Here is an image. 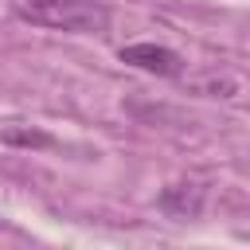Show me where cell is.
I'll use <instances>...</instances> for the list:
<instances>
[{"label": "cell", "instance_id": "cell-4", "mask_svg": "<svg viewBox=\"0 0 250 250\" xmlns=\"http://www.w3.org/2000/svg\"><path fill=\"white\" fill-rule=\"evenodd\" d=\"M4 141H12V145H47L43 133H4Z\"/></svg>", "mask_w": 250, "mask_h": 250}, {"label": "cell", "instance_id": "cell-2", "mask_svg": "<svg viewBox=\"0 0 250 250\" xmlns=\"http://www.w3.org/2000/svg\"><path fill=\"white\" fill-rule=\"evenodd\" d=\"M121 62L137 66V70H148V74H180V55L172 47H160V43H129L117 51Z\"/></svg>", "mask_w": 250, "mask_h": 250}, {"label": "cell", "instance_id": "cell-3", "mask_svg": "<svg viewBox=\"0 0 250 250\" xmlns=\"http://www.w3.org/2000/svg\"><path fill=\"white\" fill-rule=\"evenodd\" d=\"M160 207H164L168 215H176V219H195V215H199V207H203V188H195V184L164 188Z\"/></svg>", "mask_w": 250, "mask_h": 250}, {"label": "cell", "instance_id": "cell-1", "mask_svg": "<svg viewBox=\"0 0 250 250\" xmlns=\"http://www.w3.org/2000/svg\"><path fill=\"white\" fill-rule=\"evenodd\" d=\"M12 12L31 27L70 31V35L109 27V8L102 0H12Z\"/></svg>", "mask_w": 250, "mask_h": 250}]
</instances>
